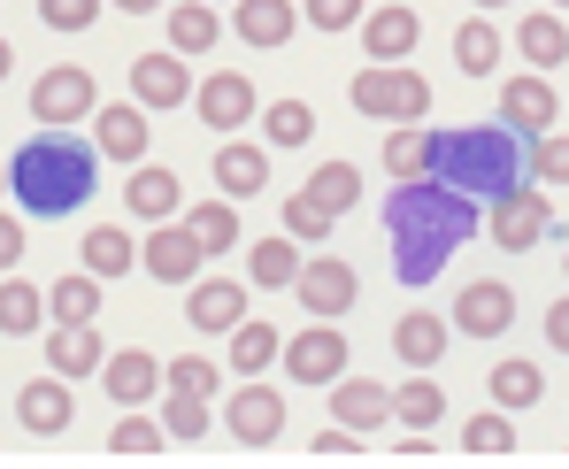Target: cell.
<instances>
[{"instance_id":"obj_1","label":"cell","mask_w":569,"mask_h":469,"mask_svg":"<svg viewBox=\"0 0 569 469\" xmlns=\"http://www.w3.org/2000/svg\"><path fill=\"white\" fill-rule=\"evenodd\" d=\"M477 239V200L455 192L447 178H408L385 200V247H392V278L431 285L462 247Z\"/></svg>"},{"instance_id":"obj_2","label":"cell","mask_w":569,"mask_h":469,"mask_svg":"<svg viewBox=\"0 0 569 469\" xmlns=\"http://www.w3.org/2000/svg\"><path fill=\"white\" fill-rule=\"evenodd\" d=\"M100 178V147L93 139H70V131H47V139H23L16 162H8V200L23 216H70L78 200H93Z\"/></svg>"},{"instance_id":"obj_3","label":"cell","mask_w":569,"mask_h":469,"mask_svg":"<svg viewBox=\"0 0 569 469\" xmlns=\"http://www.w3.org/2000/svg\"><path fill=\"white\" fill-rule=\"evenodd\" d=\"M431 178H447V186L470 192V200H500V192L531 186V139H516L508 123H462V131H439Z\"/></svg>"},{"instance_id":"obj_4","label":"cell","mask_w":569,"mask_h":469,"mask_svg":"<svg viewBox=\"0 0 569 469\" xmlns=\"http://www.w3.org/2000/svg\"><path fill=\"white\" fill-rule=\"evenodd\" d=\"M355 108L378 116V123H423L431 116V86L416 70H400V62H370L355 78Z\"/></svg>"},{"instance_id":"obj_5","label":"cell","mask_w":569,"mask_h":469,"mask_svg":"<svg viewBox=\"0 0 569 469\" xmlns=\"http://www.w3.org/2000/svg\"><path fill=\"white\" fill-rule=\"evenodd\" d=\"M93 70H78V62H62V70H39L31 78V123H47V131H70L78 116H93Z\"/></svg>"},{"instance_id":"obj_6","label":"cell","mask_w":569,"mask_h":469,"mask_svg":"<svg viewBox=\"0 0 569 469\" xmlns=\"http://www.w3.org/2000/svg\"><path fill=\"white\" fill-rule=\"evenodd\" d=\"M192 108H200V123H208L216 139H231L239 123H254V116H262V108H254V78H239V70L200 78V86H192Z\"/></svg>"},{"instance_id":"obj_7","label":"cell","mask_w":569,"mask_h":469,"mask_svg":"<svg viewBox=\"0 0 569 469\" xmlns=\"http://www.w3.org/2000/svg\"><path fill=\"white\" fill-rule=\"evenodd\" d=\"M547 231H555V208H547L531 186H516V192L492 200V239H500V255H531Z\"/></svg>"},{"instance_id":"obj_8","label":"cell","mask_w":569,"mask_h":469,"mask_svg":"<svg viewBox=\"0 0 569 469\" xmlns=\"http://www.w3.org/2000/svg\"><path fill=\"white\" fill-rule=\"evenodd\" d=\"M223 423L239 447H270V439H284V392L278 385H239L223 400Z\"/></svg>"},{"instance_id":"obj_9","label":"cell","mask_w":569,"mask_h":469,"mask_svg":"<svg viewBox=\"0 0 569 469\" xmlns=\"http://www.w3.org/2000/svg\"><path fill=\"white\" fill-rule=\"evenodd\" d=\"M284 377H292V385H331V377H347V339L331 331V316H316V323L284 347Z\"/></svg>"},{"instance_id":"obj_10","label":"cell","mask_w":569,"mask_h":469,"mask_svg":"<svg viewBox=\"0 0 569 469\" xmlns=\"http://www.w3.org/2000/svg\"><path fill=\"white\" fill-rule=\"evenodd\" d=\"M292 292H300V308H308V316H347V308H355V292H362V278H355V262L316 255V262H300Z\"/></svg>"},{"instance_id":"obj_11","label":"cell","mask_w":569,"mask_h":469,"mask_svg":"<svg viewBox=\"0 0 569 469\" xmlns=\"http://www.w3.org/2000/svg\"><path fill=\"white\" fill-rule=\"evenodd\" d=\"M200 262H208V255H200L192 223H154V239L139 247V270H147L154 285H192V278H200Z\"/></svg>"},{"instance_id":"obj_12","label":"cell","mask_w":569,"mask_h":469,"mask_svg":"<svg viewBox=\"0 0 569 469\" xmlns=\"http://www.w3.org/2000/svg\"><path fill=\"white\" fill-rule=\"evenodd\" d=\"M516 323V292L500 278H477V285H462L455 292V331H470V339H500Z\"/></svg>"},{"instance_id":"obj_13","label":"cell","mask_w":569,"mask_h":469,"mask_svg":"<svg viewBox=\"0 0 569 469\" xmlns=\"http://www.w3.org/2000/svg\"><path fill=\"white\" fill-rule=\"evenodd\" d=\"M131 100H139V108H162V116L186 108L192 100L186 54H178V47H170V54H139V62H131Z\"/></svg>"},{"instance_id":"obj_14","label":"cell","mask_w":569,"mask_h":469,"mask_svg":"<svg viewBox=\"0 0 569 469\" xmlns=\"http://www.w3.org/2000/svg\"><path fill=\"white\" fill-rule=\"evenodd\" d=\"M186 323L223 339L231 323H247V285H231V278H192L186 285Z\"/></svg>"},{"instance_id":"obj_15","label":"cell","mask_w":569,"mask_h":469,"mask_svg":"<svg viewBox=\"0 0 569 469\" xmlns=\"http://www.w3.org/2000/svg\"><path fill=\"white\" fill-rule=\"evenodd\" d=\"M16 416H23V431H31V439H62V431H70V416H78V400H70V385H62V377H31V385L16 392Z\"/></svg>"},{"instance_id":"obj_16","label":"cell","mask_w":569,"mask_h":469,"mask_svg":"<svg viewBox=\"0 0 569 469\" xmlns=\"http://www.w3.org/2000/svg\"><path fill=\"white\" fill-rule=\"evenodd\" d=\"M555 86L547 78H508V93H500V123L516 131V139H539V131H555Z\"/></svg>"},{"instance_id":"obj_17","label":"cell","mask_w":569,"mask_h":469,"mask_svg":"<svg viewBox=\"0 0 569 469\" xmlns=\"http://www.w3.org/2000/svg\"><path fill=\"white\" fill-rule=\"evenodd\" d=\"M323 392H331V416H339L347 431H378V423H392V392L370 385V377H331Z\"/></svg>"},{"instance_id":"obj_18","label":"cell","mask_w":569,"mask_h":469,"mask_svg":"<svg viewBox=\"0 0 569 469\" xmlns=\"http://www.w3.org/2000/svg\"><path fill=\"white\" fill-rule=\"evenodd\" d=\"M262 186H270V154L247 147V139H223V147H216V192H223V200H254Z\"/></svg>"},{"instance_id":"obj_19","label":"cell","mask_w":569,"mask_h":469,"mask_svg":"<svg viewBox=\"0 0 569 469\" xmlns=\"http://www.w3.org/2000/svg\"><path fill=\"white\" fill-rule=\"evenodd\" d=\"M447 339H455V323H447V316H423V308L392 323V355H400L408 370H439V355H447Z\"/></svg>"},{"instance_id":"obj_20","label":"cell","mask_w":569,"mask_h":469,"mask_svg":"<svg viewBox=\"0 0 569 469\" xmlns=\"http://www.w3.org/2000/svg\"><path fill=\"white\" fill-rule=\"evenodd\" d=\"M416 39H423V16H408V0L362 16V47H370V62H400V54H416Z\"/></svg>"},{"instance_id":"obj_21","label":"cell","mask_w":569,"mask_h":469,"mask_svg":"<svg viewBox=\"0 0 569 469\" xmlns=\"http://www.w3.org/2000/svg\"><path fill=\"white\" fill-rule=\"evenodd\" d=\"M100 385H108V400L139 408V400H154V392H162V362H154V355H139V347H131V355H108V362H100Z\"/></svg>"},{"instance_id":"obj_22","label":"cell","mask_w":569,"mask_h":469,"mask_svg":"<svg viewBox=\"0 0 569 469\" xmlns=\"http://www.w3.org/2000/svg\"><path fill=\"white\" fill-rule=\"evenodd\" d=\"M231 31H239L247 47H284V39L300 31V8H292V0H239Z\"/></svg>"},{"instance_id":"obj_23","label":"cell","mask_w":569,"mask_h":469,"mask_svg":"<svg viewBox=\"0 0 569 469\" xmlns=\"http://www.w3.org/2000/svg\"><path fill=\"white\" fill-rule=\"evenodd\" d=\"M108 355H100V331L93 323H54V339H47V370L54 377H93Z\"/></svg>"},{"instance_id":"obj_24","label":"cell","mask_w":569,"mask_h":469,"mask_svg":"<svg viewBox=\"0 0 569 469\" xmlns=\"http://www.w3.org/2000/svg\"><path fill=\"white\" fill-rule=\"evenodd\" d=\"M431 154H439V131L392 123V139H385V170H392V186H408V178H431Z\"/></svg>"},{"instance_id":"obj_25","label":"cell","mask_w":569,"mask_h":469,"mask_svg":"<svg viewBox=\"0 0 569 469\" xmlns=\"http://www.w3.org/2000/svg\"><path fill=\"white\" fill-rule=\"evenodd\" d=\"M100 154L108 162H139L147 154V108H100Z\"/></svg>"},{"instance_id":"obj_26","label":"cell","mask_w":569,"mask_h":469,"mask_svg":"<svg viewBox=\"0 0 569 469\" xmlns=\"http://www.w3.org/2000/svg\"><path fill=\"white\" fill-rule=\"evenodd\" d=\"M162 16H170V47H178V54H208V47L223 39L216 0H186V8H162Z\"/></svg>"},{"instance_id":"obj_27","label":"cell","mask_w":569,"mask_h":469,"mask_svg":"<svg viewBox=\"0 0 569 469\" xmlns=\"http://www.w3.org/2000/svg\"><path fill=\"white\" fill-rule=\"evenodd\" d=\"M178 200H186V192H178L170 170H131V186H123V208H131V216H147V223H170V216H178Z\"/></svg>"},{"instance_id":"obj_28","label":"cell","mask_w":569,"mask_h":469,"mask_svg":"<svg viewBox=\"0 0 569 469\" xmlns=\"http://www.w3.org/2000/svg\"><path fill=\"white\" fill-rule=\"evenodd\" d=\"M516 54H523L531 70H562V62H569L562 16H523V31H516Z\"/></svg>"},{"instance_id":"obj_29","label":"cell","mask_w":569,"mask_h":469,"mask_svg":"<svg viewBox=\"0 0 569 469\" xmlns=\"http://www.w3.org/2000/svg\"><path fill=\"white\" fill-rule=\"evenodd\" d=\"M86 270H93L100 285L123 278V270H139V247H131V231H116V223H93V231H86Z\"/></svg>"},{"instance_id":"obj_30","label":"cell","mask_w":569,"mask_h":469,"mask_svg":"<svg viewBox=\"0 0 569 469\" xmlns=\"http://www.w3.org/2000/svg\"><path fill=\"white\" fill-rule=\"evenodd\" d=\"M300 278V247H292V231H278V239H262L254 255H247V285H262V292H278V285Z\"/></svg>"},{"instance_id":"obj_31","label":"cell","mask_w":569,"mask_h":469,"mask_svg":"<svg viewBox=\"0 0 569 469\" xmlns=\"http://www.w3.org/2000/svg\"><path fill=\"white\" fill-rule=\"evenodd\" d=\"M439 416H447V392H439L431 377H408V385L392 392V423H400V431H431Z\"/></svg>"},{"instance_id":"obj_32","label":"cell","mask_w":569,"mask_h":469,"mask_svg":"<svg viewBox=\"0 0 569 469\" xmlns=\"http://www.w3.org/2000/svg\"><path fill=\"white\" fill-rule=\"evenodd\" d=\"M262 139L284 147V154L308 147V139H316V108H308V100H270V108H262Z\"/></svg>"},{"instance_id":"obj_33","label":"cell","mask_w":569,"mask_h":469,"mask_svg":"<svg viewBox=\"0 0 569 469\" xmlns=\"http://www.w3.org/2000/svg\"><path fill=\"white\" fill-rule=\"evenodd\" d=\"M485 385H492V400H500L508 416H516V408H539V400H547V377H539V362H500V370L485 377Z\"/></svg>"},{"instance_id":"obj_34","label":"cell","mask_w":569,"mask_h":469,"mask_svg":"<svg viewBox=\"0 0 569 469\" xmlns=\"http://www.w3.org/2000/svg\"><path fill=\"white\" fill-rule=\"evenodd\" d=\"M192 239H200V255H231L239 247V208L216 192V200H200L192 208Z\"/></svg>"},{"instance_id":"obj_35","label":"cell","mask_w":569,"mask_h":469,"mask_svg":"<svg viewBox=\"0 0 569 469\" xmlns=\"http://www.w3.org/2000/svg\"><path fill=\"white\" fill-rule=\"evenodd\" d=\"M455 62H462L470 78H492V70H500V31H492L485 16H462V31H455Z\"/></svg>"},{"instance_id":"obj_36","label":"cell","mask_w":569,"mask_h":469,"mask_svg":"<svg viewBox=\"0 0 569 469\" xmlns=\"http://www.w3.org/2000/svg\"><path fill=\"white\" fill-rule=\"evenodd\" d=\"M278 331H270V323H231V370L239 377H262L270 370V362H278Z\"/></svg>"},{"instance_id":"obj_37","label":"cell","mask_w":569,"mask_h":469,"mask_svg":"<svg viewBox=\"0 0 569 469\" xmlns=\"http://www.w3.org/2000/svg\"><path fill=\"white\" fill-rule=\"evenodd\" d=\"M300 192H308V200H323L331 216H347V208L362 200V170H355V162H323V170H316Z\"/></svg>"},{"instance_id":"obj_38","label":"cell","mask_w":569,"mask_h":469,"mask_svg":"<svg viewBox=\"0 0 569 469\" xmlns=\"http://www.w3.org/2000/svg\"><path fill=\"white\" fill-rule=\"evenodd\" d=\"M47 316H54V323H93L100 316V278L93 270H86V278H62L47 292Z\"/></svg>"},{"instance_id":"obj_39","label":"cell","mask_w":569,"mask_h":469,"mask_svg":"<svg viewBox=\"0 0 569 469\" xmlns=\"http://www.w3.org/2000/svg\"><path fill=\"white\" fill-rule=\"evenodd\" d=\"M462 447H470L477 462H500V455H516V423H508V408H492V416H470Z\"/></svg>"},{"instance_id":"obj_40","label":"cell","mask_w":569,"mask_h":469,"mask_svg":"<svg viewBox=\"0 0 569 469\" xmlns=\"http://www.w3.org/2000/svg\"><path fill=\"white\" fill-rule=\"evenodd\" d=\"M162 431H170L178 447L208 439V400H200V392H178V385H170V400H162Z\"/></svg>"},{"instance_id":"obj_41","label":"cell","mask_w":569,"mask_h":469,"mask_svg":"<svg viewBox=\"0 0 569 469\" xmlns=\"http://www.w3.org/2000/svg\"><path fill=\"white\" fill-rule=\"evenodd\" d=\"M162 423H147V416H123L116 431H108V455H123V462H147V455H162Z\"/></svg>"},{"instance_id":"obj_42","label":"cell","mask_w":569,"mask_h":469,"mask_svg":"<svg viewBox=\"0 0 569 469\" xmlns=\"http://www.w3.org/2000/svg\"><path fill=\"white\" fill-rule=\"evenodd\" d=\"M0 331H8V339L39 331V292H31L23 278H0Z\"/></svg>"},{"instance_id":"obj_43","label":"cell","mask_w":569,"mask_h":469,"mask_svg":"<svg viewBox=\"0 0 569 469\" xmlns=\"http://www.w3.org/2000/svg\"><path fill=\"white\" fill-rule=\"evenodd\" d=\"M331 223H339V216H331L323 200H308V192L284 200V231H292V239H331Z\"/></svg>"},{"instance_id":"obj_44","label":"cell","mask_w":569,"mask_h":469,"mask_svg":"<svg viewBox=\"0 0 569 469\" xmlns=\"http://www.w3.org/2000/svg\"><path fill=\"white\" fill-rule=\"evenodd\" d=\"M531 178L569 186V131H539V139H531Z\"/></svg>"},{"instance_id":"obj_45","label":"cell","mask_w":569,"mask_h":469,"mask_svg":"<svg viewBox=\"0 0 569 469\" xmlns=\"http://www.w3.org/2000/svg\"><path fill=\"white\" fill-rule=\"evenodd\" d=\"M362 16H370V0H300V23H316V31H347Z\"/></svg>"},{"instance_id":"obj_46","label":"cell","mask_w":569,"mask_h":469,"mask_svg":"<svg viewBox=\"0 0 569 469\" xmlns=\"http://www.w3.org/2000/svg\"><path fill=\"white\" fill-rule=\"evenodd\" d=\"M162 385H178V392H200V400H208V392H216V362H200V355H178V362L162 370Z\"/></svg>"},{"instance_id":"obj_47","label":"cell","mask_w":569,"mask_h":469,"mask_svg":"<svg viewBox=\"0 0 569 469\" xmlns=\"http://www.w3.org/2000/svg\"><path fill=\"white\" fill-rule=\"evenodd\" d=\"M39 16H47V31H86L100 16V0H39Z\"/></svg>"},{"instance_id":"obj_48","label":"cell","mask_w":569,"mask_h":469,"mask_svg":"<svg viewBox=\"0 0 569 469\" xmlns=\"http://www.w3.org/2000/svg\"><path fill=\"white\" fill-rule=\"evenodd\" d=\"M355 439H362V431H347V423H331V431H323V439H316L308 455H323V462H355V455H362Z\"/></svg>"},{"instance_id":"obj_49","label":"cell","mask_w":569,"mask_h":469,"mask_svg":"<svg viewBox=\"0 0 569 469\" xmlns=\"http://www.w3.org/2000/svg\"><path fill=\"white\" fill-rule=\"evenodd\" d=\"M16 262H23V223L0 216V270H16Z\"/></svg>"},{"instance_id":"obj_50","label":"cell","mask_w":569,"mask_h":469,"mask_svg":"<svg viewBox=\"0 0 569 469\" xmlns=\"http://www.w3.org/2000/svg\"><path fill=\"white\" fill-rule=\"evenodd\" d=\"M547 347H555V355H569V300H555V308H547Z\"/></svg>"},{"instance_id":"obj_51","label":"cell","mask_w":569,"mask_h":469,"mask_svg":"<svg viewBox=\"0 0 569 469\" xmlns=\"http://www.w3.org/2000/svg\"><path fill=\"white\" fill-rule=\"evenodd\" d=\"M116 8H123V16H154L162 0H116Z\"/></svg>"},{"instance_id":"obj_52","label":"cell","mask_w":569,"mask_h":469,"mask_svg":"<svg viewBox=\"0 0 569 469\" xmlns=\"http://www.w3.org/2000/svg\"><path fill=\"white\" fill-rule=\"evenodd\" d=\"M8 62H16V47H8V39H0V78H8Z\"/></svg>"},{"instance_id":"obj_53","label":"cell","mask_w":569,"mask_h":469,"mask_svg":"<svg viewBox=\"0 0 569 469\" xmlns=\"http://www.w3.org/2000/svg\"><path fill=\"white\" fill-rule=\"evenodd\" d=\"M477 8H508V0H477Z\"/></svg>"},{"instance_id":"obj_54","label":"cell","mask_w":569,"mask_h":469,"mask_svg":"<svg viewBox=\"0 0 569 469\" xmlns=\"http://www.w3.org/2000/svg\"><path fill=\"white\" fill-rule=\"evenodd\" d=\"M0 192H8V162H0Z\"/></svg>"},{"instance_id":"obj_55","label":"cell","mask_w":569,"mask_h":469,"mask_svg":"<svg viewBox=\"0 0 569 469\" xmlns=\"http://www.w3.org/2000/svg\"><path fill=\"white\" fill-rule=\"evenodd\" d=\"M555 8H569V0H555Z\"/></svg>"},{"instance_id":"obj_56","label":"cell","mask_w":569,"mask_h":469,"mask_svg":"<svg viewBox=\"0 0 569 469\" xmlns=\"http://www.w3.org/2000/svg\"><path fill=\"white\" fill-rule=\"evenodd\" d=\"M562 270H569V262H562Z\"/></svg>"}]
</instances>
